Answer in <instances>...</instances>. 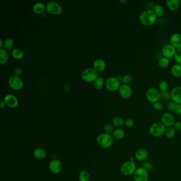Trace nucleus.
<instances>
[{
  "label": "nucleus",
  "mask_w": 181,
  "mask_h": 181,
  "mask_svg": "<svg viewBox=\"0 0 181 181\" xmlns=\"http://www.w3.org/2000/svg\"><path fill=\"white\" fill-rule=\"evenodd\" d=\"M156 16L153 10L147 9L142 12L140 14L139 20L142 25L146 27L153 26L157 21Z\"/></svg>",
  "instance_id": "nucleus-1"
},
{
  "label": "nucleus",
  "mask_w": 181,
  "mask_h": 181,
  "mask_svg": "<svg viewBox=\"0 0 181 181\" xmlns=\"http://www.w3.org/2000/svg\"><path fill=\"white\" fill-rule=\"evenodd\" d=\"M97 142L100 146L104 148H108L113 145L114 138L111 134L106 133L100 134L97 137Z\"/></svg>",
  "instance_id": "nucleus-2"
},
{
  "label": "nucleus",
  "mask_w": 181,
  "mask_h": 181,
  "mask_svg": "<svg viewBox=\"0 0 181 181\" xmlns=\"http://www.w3.org/2000/svg\"><path fill=\"white\" fill-rule=\"evenodd\" d=\"M166 128L161 122H155L149 128V133L153 137H162L165 135Z\"/></svg>",
  "instance_id": "nucleus-3"
},
{
  "label": "nucleus",
  "mask_w": 181,
  "mask_h": 181,
  "mask_svg": "<svg viewBox=\"0 0 181 181\" xmlns=\"http://www.w3.org/2000/svg\"><path fill=\"white\" fill-rule=\"evenodd\" d=\"M137 170V166L135 162L130 160L123 163L120 167V171L122 174L125 176H130L133 175Z\"/></svg>",
  "instance_id": "nucleus-4"
},
{
  "label": "nucleus",
  "mask_w": 181,
  "mask_h": 181,
  "mask_svg": "<svg viewBox=\"0 0 181 181\" xmlns=\"http://www.w3.org/2000/svg\"><path fill=\"white\" fill-rule=\"evenodd\" d=\"M160 92L155 87H150L146 91V97L149 102L153 104L160 99Z\"/></svg>",
  "instance_id": "nucleus-5"
},
{
  "label": "nucleus",
  "mask_w": 181,
  "mask_h": 181,
  "mask_svg": "<svg viewBox=\"0 0 181 181\" xmlns=\"http://www.w3.org/2000/svg\"><path fill=\"white\" fill-rule=\"evenodd\" d=\"M82 77L85 82H94L98 77V72L93 68H87L82 73Z\"/></svg>",
  "instance_id": "nucleus-6"
},
{
  "label": "nucleus",
  "mask_w": 181,
  "mask_h": 181,
  "mask_svg": "<svg viewBox=\"0 0 181 181\" xmlns=\"http://www.w3.org/2000/svg\"><path fill=\"white\" fill-rule=\"evenodd\" d=\"M105 86L108 90L115 91L117 90L121 86V82L118 78L111 77L108 78L105 81Z\"/></svg>",
  "instance_id": "nucleus-7"
},
{
  "label": "nucleus",
  "mask_w": 181,
  "mask_h": 181,
  "mask_svg": "<svg viewBox=\"0 0 181 181\" xmlns=\"http://www.w3.org/2000/svg\"><path fill=\"white\" fill-rule=\"evenodd\" d=\"M133 177L135 181H148V171L144 167H139L135 171Z\"/></svg>",
  "instance_id": "nucleus-8"
},
{
  "label": "nucleus",
  "mask_w": 181,
  "mask_h": 181,
  "mask_svg": "<svg viewBox=\"0 0 181 181\" xmlns=\"http://www.w3.org/2000/svg\"><path fill=\"white\" fill-rule=\"evenodd\" d=\"M45 10L50 14H58L62 11V7L58 3L55 1H50L46 5Z\"/></svg>",
  "instance_id": "nucleus-9"
},
{
  "label": "nucleus",
  "mask_w": 181,
  "mask_h": 181,
  "mask_svg": "<svg viewBox=\"0 0 181 181\" xmlns=\"http://www.w3.org/2000/svg\"><path fill=\"white\" fill-rule=\"evenodd\" d=\"M160 120L161 123H162L166 128L173 126L174 123L175 122L173 115L170 112L164 113L161 116Z\"/></svg>",
  "instance_id": "nucleus-10"
},
{
  "label": "nucleus",
  "mask_w": 181,
  "mask_h": 181,
  "mask_svg": "<svg viewBox=\"0 0 181 181\" xmlns=\"http://www.w3.org/2000/svg\"><path fill=\"white\" fill-rule=\"evenodd\" d=\"M8 84L12 89L19 90L23 87V82L21 79L16 76H11L8 80Z\"/></svg>",
  "instance_id": "nucleus-11"
},
{
  "label": "nucleus",
  "mask_w": 181,
  "mask_h": 181,
  "mask_svg": "<svg viewBox=\"0 0 181 181\" xmlns=\"http://www.w3.org/2000/svg\"><path fill=\"white\" fill-rule=\"evenodd\" d=\"M177 51L175 49L172 45L171 44H167L165 45L162 48V52L163 54L164 57L167 58H174L175 54Z\"/></svg>",
  "instance_id": "nucleus-12"
},
{
  "label": "nucleus",
  "mask_w": 181,
  "mask_h": 181,
  "mask_svg": "<svg viewBox=\"0 0 181 181\" xmlns=\"http://www.w3.org/2000/svg\"><path fill=\"white\" fill-rule=\"evenodd\" d=\"M62 163L58 159H53L49 163V169L53 174H58L62 170Z\"/></svg>",
  "instance_id": "nucleus-13"
},
{
  "label": "nucleus",
  "mask_w": 181,
  "mask_h": 181,
  "mask_svg": "<svg viewBox=\"0 0 181 181\" xmlns=\"http://www.w3.org/2000/svg\"><path fill=\"white\" fill-rule=\"evenodd\" d=\"M171 99L177 104H181V87H174L171 91Z\"/></svg>",
  "instance_id": "nucleus-14"
},
{
  "label": "nucleus",
  "mask_w": 181,
  "mask_h": 181,
  "mask_svg": "<svg viewBox=\"0 0 181 181\" xmlns=\"http://www.w3.org/2000/svg\"><path fill=\"white\" fill-rule=\"evenodd\" d=\"M119 93L122 97L125 99H128L132 95V89L129 85L122 84L121 85L118 89Z\"/></svg>",
  "instance_id": "nucleus-15"
},
{
  "label": "nucleus",
  "mask_w": 181,
  "mask_h": 181,
  "mask_svg": "<svg viewBox=\"0 0 181 181\" xmlns=\"http://www.w3.org/2000/svg\"><path fill=\"white\" fill-rule=\"evenodd\" d=\"M3 100L5 104L9 107L14 108L18 106V100L16 96L12 94H7L5 96Z\"/></svg>",
  "instance_id": "nucleus-16"
},
{
  "label": "nucleus",
  "mask_w": 181,
  "mask_h": 181,
  "mask_svg": "<svg viewBox=\"0 0 181 181\" xmlns=\"http://www.w3.org/2000/svg\"><path fill=\"white\" fill-rule=\"evenodd\" d=\"M170 44L172 45L175 49L181 48V34L179 33H175L170 38Z\"/></svg>",
  "instance_id": "nucleus-17"
},
{
  "label": "nucleus",
  "mask_w": 181,
  "mask_h": 181,
  "mask_svg": "<svg viewBox=\"0 0 181 181\" xmlns=\"http://www.w3.org/2000/svg\"><path fill=\"white\" fill-rule=\"evenodd\" d=\"M148 155L149 153L147 149L144 148H141L138 149L135 152V157L137 160L143 162L146 160Z\"/></svg>",
  "instance_id": "nucleus-18"
},
{
  "label": "nucleus",
  "mask_w": 181,
  "mask_h": 181,
  "mask_svg": "<svg viewBox=\"0 0 181 181\" xmlns=\"http://www.w3.org/2000/svg\"><path fill=\"white\" fill-rule=\"evenodd\" d=\"M106 67V63L102 59H97L93 63V68L97 72H100L105 70Z\"/></svg>",
  "instance_id": "nucleus-19"
},
{
  "label": "nucleus",
  "mask_w": 181,
  "mask_h": 181,
  "mask_svg": "<svg viewBox=\"0 0 181 181\" xmlns=\"http://www.w3.org/2000/svg\"><path fill=\"white\" fill-rule=\"evenodd\" d=\"M33 155L36 159H43L46 157L47 153L44 149L37 148L34 150Z\"/></svg>",
  "instance_id": "nucleus-20"
},
{
  "label": "nucleus",
  "mask_w": 181,
  "mask_h": 181,
  "mask_svg": "<svg viewBox=\"0 0 181 181\" xmlns=\"http://www.w3.org/2000/svg\"><path fill=\"white\" fill-rule=\"evenodd\" d=\"M180 3V2L179 0H167L166 1L168 9L172 11H175L178 9Z\"/></svg>",
  "instance_id": "nucleus-21"
},
{
  "label": "nucleus",
  "mask_w": 181,
  "mask_h": 181,
  "mask_svg": "<svg viewBox=\"0 0 181 181\" xmlns=\"http://www.w3.org/2000/svg\"><path fill=\"white\" fill-rule=\"evenodd\" d=\"M111 135L113 137L114 139L120 140L124 138V137L125 136V132L122 129L117 128L114 130V131L111 134Z\"/></svg>",
  "instance_id": "nucleus-22"
},
{
  "label": "nucleus",
  "mask_w": 181,
  "mask_h": 181,
  "mask_svg": "<svg viewBox=\"0 0 181 181\" xmlns=\"http://www.w3.org/2000/svg\"><path fill=\"white\" fill-rule=\"evenodd\" d=\"M45 8H46V6L43 3L38 2L36 3L33 5V11L36 13L39 14L44 11Z\"/></svg>",
  "instance_id": "nucleus-23"
},
{
  "label": "nucleus",
  "mask_w": 181,
  "mask_h": 181,
  "mask_svg": "<svg viewBox=\"0 0 181 181\" xmlns=\"http://www.w3.org/2000/svg\"><path fill=\"white\" fill-rule=\"evenodd\" d=\"M171 73L175 78H180L181 77V65L175 64L173 65L171 68Z\"/></svg>",
  "instance_id": "nucleus-24"
},
{
  "label": "nucleus",
  "mask_w": 181,
  "mask_h": 181,
  "mask_svg": "<svg viewBox=\"0 0 181 181\" xmlns=\"http://www.w3.org/2000/svg\"><path fill=\"white\" fill-rule=\"evenodd\" d=\"M8 58V52L4 49H0V63L4 65L7 62Z\"/></svg>",
  "instance_id": "nucleus-25"
},
{
  "label": "nucleus",
  "mask_w": 181,
  "mask_h": 181,
  "mask_svg": "<svg viewBox=\"0 0 181 181\" xmlns=\"http://www.w3.org/2000/svg\"><path fill=\"white\" fill-rule=\"evenodd\" d=\"M12 56L16 60H20L23 58L24 53L21 49L15 48L11 52Z\"/></svg>",
  "instance_id": "nucleus-26"
},
{
  "label": "nucleus",
  "mask_w": 181,
  "mask_h": 181,
  "mask_svg": "<svg viewBox=\"0 0 181 181\" xmlns=\"http://www.w3.org/2000/svg\"><path fill=\"white\" fill-rule=\"evenodd\" d=\"M112 124L113 126H114L115 127L121 128L124 125V120L121 117L117 116L113 119Z\"/></svg>",
  "instance_id": "nucleus-27"
},
{
  "label": "nucleus",
  "mask_w": 181,
  "mask_h": 181,
  "mask_svg": "<svg viewBox=\"0 0 181 181\" xmlns=\"http://www.w3.org/2000/svg\"><path fill=\"white\" fill-rule=\"evenodd\" d=\"M153 11L155 12L156 16L159 17L163 16L165 13V10L164 9V7L161 5L159 4L155 5L153 7Z\"/></svg>",
  "instance_id": "nucleus-28"
},
{
  "label": "nucleus",
  "mask_w": 181,
  "mask_h": 181,
  "mask_svg": "<svg viewBox=\"0 0 181 181\" xmlns=\"http://www.w3.org/2000/svg\"><path fill=\"white\" fill-rule=\"evenodd\" d=\"M118 79L120 80V81L123 83V84H126L128 85L132 82L133 78L132 76L130 74H124L123 76H120L118 77Z\"/></svg>",
  "instance_id": "nucleus-29"
},
{
  "label": "nucleus",
  "mask_w": 181,
  "mask_h": 181,
  "mask_svg": "<svg viewBox=\"0 0 181 181\" xmlns=\"http://www.w3.org/2000/svg\"><path fill=\"white\" fill-rule=\"evenodd\" d=\"M104 85V80L102 77H98L93 82V86L96 89L102 88Z\"/></svg>",
  "instance_id": "nucleus-30"
},
{
  "label": "nucleus",
  "mask_w": 181,
  "mask_h": 181,
  "mask_svg": "<svg viewBox=\"0 0 181 181\" xmlns=\"http://www.w3.org/2000/svg\"><path fill=\"white\" fill-rule=\"evenodd\" d=\"M79 181H89L90 174L86 170H82L79 174Z\"/></svg>",
  "instance_id": "nucleus-31"
},
{
  "label": "nucleus",
  "mask_w": 181,
  "mask_h": 181,
  "mask_svg": "<svg viewBox=\"0 0 181 181\" xmlns=\"http://www.w3.org/2000/svg\"><path fill=\"white\" fill-rule=\"evenodd\" d=\"M176 130L173 128V126L166 128L165 131V135L168 139H171L175 136L176 134Z\"/></svg>",
  "instance_id": "nucleus-32"
},
{
  "label": "nucleus",
  "mask_w": 181,
  "mask_h": 181,
  "mask_svg": "<svg viewBox=\"0 0 181 181\" xmlns=\"http://www.w3.org/2000/svg\"><path fill=\"white\" fill-rule=\"evenodd\" d=\"M170 63V58H165V57H162L158 61V64L160 66V67L165 68L168 67Z\"/></svg>",
  "instance_id": "nucleus-33"
},
{
  "label": "nucleus",
  "mask_w": 181,
  "mask_h": 181,
  "mask_svg": "<svg viewBox=\"0 0 181 181\" xmlns=\"http://www.w3.org/2000/svg\"><path fill=\"white\" fill-rule=\"evenodd\" d=\"M158 88L160 90V92L167 91L168 88V84L166 81L162 80L159 83Z\"/></svg>",
  "instance_id": "nucleus-34"
},
{
  "label": "nucleus",
  "mask_w": 181,
  "mask_h": 181,
  "mask_svg": "<svg viewBox=\"0 0 181 181\" xmlns=\"http://www.w3.org/2000/svg\"><path fill=\"white\" fill-rule=\"evenodd\" d=\"M141 167H144L147 171H150L153 168V164L149 161L144 160L142 162Z\"/></svg>",
  "instance_id": "nucleus-35"
},
{
  "label": "nucleus",
  "mask_w": 181,
  "mask_h": 181,
  "mask_svg": "<svg viewBox=\"0 0 181 181\" xmlns=\"http://www.w3.org/2000/svg\"><path fill=\"white\" fill-rule=\"evenodd\" d=\"M174 58L177 64L181 65V48L177 49Z\"/></svg>",
  "instance_id": "nucleus-36"
},
{
  "label": "nucleus",
  "mask_w": 181,
  "mask_h": 181,
  "mask_svg": "<svg viewBox=\"0 0 181 181\" xmlns=\"http://www.w3.org/2000/svg\"><path fill=\"white\" fill-rule=\"evenodd\" d=\"M160 99L164 101L171 99V93L168 91L160 92Z\"/></svg>",
  "instance_id": "nucleus-37"
},
{
  "label": "nucleus",
  "mask_w": 181,
  "mask_h": 181,
  "mask_svg": "<svg viewBox=\"0 0 181 181\" xmlns=\"http://www.w3.org/2000/svg\"><path fill=\"white\" fill-rule=\"evenodd\" d=\"M13 45V40L11 38H7L4 41L3 46L5 49H10Z\"/></svg>",
  "instance_id": "nucleus-38"
},
{
  "label": "nucleus",
  "mask_w": 181,
  "mask_h": 181,
  "mask_svg": "<svg viewBox=\"0 0 181 181\" xmlns=\"http://www.w3.org/2000/svg\"><path fill=\"white\" fill-rule=\"evenodd\" d=\"M153 109L157 111H161L164 109V104L159 101L153 104Z\"/></svg>",
  "instance_id": "nucleus-39"
},
{
  "label": "nucleus",
  "mask_w": 181,
  "mask_h": 181,
  "mask_svg": "<svg viewBox=\"0 0 181 181\" xmlns=\"http://www.w3.org/2000/svg\"><path fill=\"white\" fill-rule=\"evenodd\" d=\"M114 128L113 126L111 124H106L104 126L105 133H108V134H111L114 131Z\"/></svg>",
  "instance_id": "nucleus-40"
},
{
  "label": "nucleus",
  "mask_w": 181,
  "mask_h": 181,
  "mask_svg": "<svg viewBox=\"0 0 181 181\" xmlns=\"http://www.w3.org/2000/svg\"><path fill=\"white\" fill-rule=\"evenodd\" d=\"M177 104L174 102H171L167 104V108L169 111L171 112H174L176 107H177Z\"/></svg>",
  "instance_id": "nucleus-41"
},
{
  "label": "nucleus",
  "mask_w": 181,
  "mask_h": 181,
  "mask_svg": "<svg viewBox=\"0 0 181 181\" xmlns=\"http://www.w3.org/2000/svg\"><path fill=\"white\" fill-rule=\"evenodd\" d=\"M135 122L132 118H128L124 120V125L128 128H132Z\"/></svg>",
  "instance_id": "nucleus-42"
},
{
  "label": "nucleus",
  "mask_w": 181,
  "mask_h": 181,
  "mask_svg": "<svg viewBox=\"0 0 181 181\" xmlns=\"http://www.w3.org/2000/svg\"><path fill=\"white\" fill-rule=\"evenodd\" d=\"M173 128L175 129L176 131H181V122L179 121H177L174 123L173 125Z\"/></svg>",
  "instance_id": "nucleus-43"
},
{
  "label": "nucleus",
  "mask_w": 181,
  "mask_h": 181,
  "mask_svg": "<svg viewBox=\"0 0 181 181\" xmlns=\"http://www.w3.org/2000/svg\"><path fill=\"white\" fill-rule=\"evenodd\" d=\"M174 112L177 115H181V104H177V107Z\"/></svg>",
  "instance_id": "nucleus-44"
},
{
  "label": "nucleus",
  "mask_w": 181,
  "mask_h": 181,
  "mask_svg": "<svg viewBox=\"0 0 181 181\" xmlns=\"http://www.w3.org/2000/svg\"><path fill=\"white\" fill-rule=\"evenodd\" d=\"M22 73V70L20 67H16L14 70V76L19 77Z\"/></svg>",
  "instance_id": "nucleus-45"
},
{
  "label": "nucleus",
  "mask_w": 181,
  "mask_h": 181,
  "mask_svg": "<svg viewBox=\"0 0 181 181\" xmlns=\"http://www.w3.org/2000/svg\"><path fill=\"white\" fill-rule=\"evenodd\" d=\"M5 105L6 104H5L4 100H1V102H0V107H1V108H4L5 106Z\"/></svg>",
  "instance_id": "nucleus-46"
},
{
  "label": "nucleus",
  "mask_w": 181,
  "mask_h": 181,
  "mask_svg": "<svg viewBox=\"0 0 181 181\" xmlns=\"http://www.w3.org/2000/svg\"><path fill=\"white\" fill-rule=\"evenodd\" d=\"M3 45H4V42H3L2 40L1 39L0 40V47H1V49L2 48V47Z\"/></svg>",
  "instance_id": "nucleus-47"
},
{
  "label": "nucleus",
  "mask_w": 181,
  "mask_h": 181,
  "mask_svg": "<svg viewBox=\"0 0 181 181\" xmlns=\"http://www.w3.org/2000/svg\"><path fill=\"white\" fill-rule=\"evenodd\" d=\"M130 161H132V162H134L135 161V158L134 157H131L130 158Z\"/></svg>",
  "instance_id": "nucleus-48"
},
{
  "label": "nucleus",
  "mask_w": 181,
  "mask_h": 181,
  "mask_svg": "<svg viewBox=\"0 0 181 181\" xmlns=\"http://www.w3.org/2000/svg\"><path fill=\"white\" fill-rule=\"evenodd\" d=\"M126 1H125V0H121V1H120V3H126Z\"/></svg>",
  "instance_id": "nucleus-49"
},
{
  "label": "nucleus",
  "mask_w": 181,
  "mask_h": 181,
  "mask_svg": "<svg viewBox=\"0 0 181 181\" xmlns=\"http://www.w3.org/2000/svg\"><path fill=\"white\" fill-rule=\"evenodd\" d=\"M180 2L181 3V1H180Z\"/></svg>",
  "instance_id": "nucleus-50"
}]
</instances>
